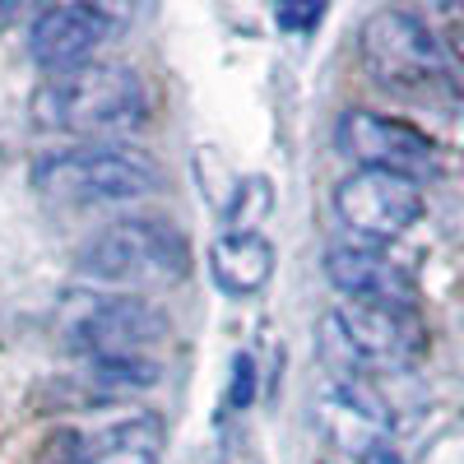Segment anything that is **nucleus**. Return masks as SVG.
Masks as SVG:
<instances>
[{
    "label": "nucleus",
    "instance_id": "obj_13",
    "mask_svg": "<svg viewBox=\"0 0 464 464\" xmlns=\"http://www.w3.org/2000/svg\"><path fill=\"white\" fill-rule=\"evenodd\" d=\"M74 376H80L89 404H98V400L107 404V400H126V395L153 391V385L163 381V367L153 358H126V362H84Z\"/></svg>",
    "mask_w": 464,
    "mask_h": 464
},
{
    "label": "nucleus",
    "instance_id": "obj_12",
    "mask_svg": "<svg viewBox=\"0 0 464 464\" xmlns=\"http://www.w3.org/2000/svg\"><path fill=\"white\" fill-rule=\"evenodd\" d=\"M275 275V246L260 232H223L209 246V279L227 297H256Z\"/></svg>",
    "mask_w": 464,
    "mask_h": 464
},
{
    "label": "nucleus",
    "instance_id": "obj_4",
    "mask_svg": "<svg viewBox=\"0 0 464 464\" xmlns=\"http://www.w3.org/2000/svg\"><path fill=\"white\" fill-rule=\"evenodd\" d=\"M80 269L111 288H168L190 275V237L159 214H130L80 246Z\"/></svg>",
    "mask_w": 464,
    "mask_h": 464
},
{
    "label": "nucleus",
    "instance_id": "obj_10",
    "mask_svg": "<svg viewBox=\"0 0 464 464\" xmlns=\"http://www.w3.org/2000/svg\"><path fill=\"white\" fill-rule=\"evenodd\" d=\"M116 28H121V19L102 5H52L28 28V56L52 74L80 70L111 43Z\"/></svg>",
    "mask_w": 464,
    "mask_h": 464
},
{
    "label": "nucleus",
    "instance_id": "obj_11",
    "mask_svg": "<svg viewBox=\"0 0 464 464\" xmlns=\"http://www.w3.org/2000/svg\"><path fill=\"white\" fill-rule=\"evenodd\" d=\"M325 279L348 297L367 306H395V312H413V279L400 269L385 251L376 246H330L325 251Z\"/></svg>",
    "mask_w": 464,
    "mask_h": 464
},
{
    "label": "nucleus",
    "instance_id": "obj_6",
    "mask_svg": "<svg viewBox=\"0 0 464 464\" xmlns=\"http://www.w3.org/2000/svg\"><path fill=\"white\" fill-rule=\"evenodd\" d=\"M358 47L376 84L395 93H422L446 80V47L441 37L409 10H376L367 14Z\"/></svg>",
    "mask_w": 464,
    "mask_h": 464
},
{
    "label": "nucleus",
    "instance_id": "obj_16",
    "mask_svg": "<svg viewBox=\"0 0 464 464\" xmlns=\"http://www.w3.org/2000/svg\"><path fill=\"white\" fill-rule=\"evenodd\" d=\"M437 37H441V47H450L459 61H464V5H441L437 10Z\"/></svg>",
    "mask_w": 464,
    "mask_h": 464
},
{
    "label": "nucleus",
    "instance_id": "obj_2",
    "mask_svg": "<svg viewBox=\"0 0 464 464\" xmlns=\"http://www.w3.org/2000/svg\"><path fill=\"white\" fill-rule=\"evenodd\" d=\"M33 186L70 209L93 205H130L163 190V168L153 153L130 144H70L52 149L33 163Z\"/></svg>",
    "mask_w": 464,
    "mask_h": 464
},
{
    "label": "nucleus",
    "instance_id": "obj_9",
    "mask_svg": "<svg viewBox=\"0 0 464 464\" xmlns=\"http://www.w3.org/2000/svg\"><path fill=\"white\" fill-rule=\"evenodd\" d=\"M168 446V422L153 409H135L102 428H70L52 441L56 464H159Z\"/></svg>",
    "mask_w": 464,
    "mask_h": 464
},
{
    "label": "nucleus",
    "instance_id": "obj_15",
    "mask_svg": "<svg viewBox=\"0 0 464 464\" xmlns=\"http://www.w3.org/2000/svg\"><path fill=\"white\" fill-rule=\"evenodd\" d=\"M256 400V362L251 353L232 358V385H227V409H251Z\"/></svg>",
    "mask_w": 464,
    "mask_h": 464
},
{
    "label": "nucleus",
    "instance_id": "obj_1",
    "mask_svg": "<svg viewBox=\"0 0 464 464\" xmlns=\"http://www.w3.org/2000/svg\"><path fill=\"white\" fill-rule=\"evenodd\" d=\"M149 116V89L130 65L89 61L33 93V121L56 135H121Z\"/></svg>",
    "mask_w": 464,
    "mask_h": 464
},
{
    "label": "nucleus",
    "instance_id": "obj_14",
    "mask_svg": "<svg viewBox=\"0 0 464 464\" xmlns=\"http://www.w3.org/2000/svg\"><path fill=\"white\" fill-rule=\"evenodd\" d=\"M269 205H275L269 177H246L227 200V232H256V223L269 214Z\"/></svg>",
    "mask_w": 464,
    "mask_h": 464
},
{
    "label": "nucleus",
    "instance_id": "obj_7",
    "mask_svg": "<svg viewBox=\"0 0 464 464\" xmlns=\"http://www.w3.org/2000/svg\"><path fill=\"white\" fill-rule=\"evenodd\" d=\"M334 218L362 237V246L395 242L422 218V190L391 172H353L334 186Z\"/></svg>",
    "mask_w": 464,
    "mask_h": 464
},
{
    "label": "nucleus",
    "instance_id": "obj_17",
    "mask_svg": "<svg viewBox=\"0 0 464 464\" xmlns=\"http://www.w3.org/2000/svg\"><path fill=\"white\" fill-rule=\"evenodd\" d=\"M321 14H325L321 5H306V10H293V5H279V10H275V19H279V28H288V33H293V28H312V24H316Z\"/></svg>",
    "mask_w": 464,
    "mask_h": 464
},
{
    "label": "nucleus",
    "instance_id": "obj_3",
    "mask_svg": "<svg viewBox=\"0 0 464 464\" xmlns=\"http://www.w3.org/2000/svg\"><path fill=\"white\" fill-rule=\"evenodd\" d=\"M56 334L84 362H126L153 358L168 339V316L140 293L70 288L56 302Z\"/></svg>",
    "mask_w": 464,
    "mask_h": 464
},
{
    "label": "nucleus",
    "instance_id": "obj_5",
    "mask_svg": "<svg viewBox=\"0 0 464 464\" xmlns=\"http://www.w3.org/2000/svg\"><path fill=\"white\" fill-rule=\"evenodd\" d=\"M321 353L334 376H367V372H395L409 367L418 353V321L413 312L395 306H367L343 302L321 316Z\"/></svg>",
    "mask_w": 464,
    "mask_h": 464
},
{
    "label": "nucleus",
    "instance_id": "obj_18",
    "mask_svg": "<svg viewBox=\"0 0 464 464\" xmlns=\"http://www.w3.org/2000/svg\"><path fill=\"white\" fill-rule=\"evenodd\" d=\"M358 464H404V459H400V450H395L391 441H376V446H367V450L358 455Z\"/></svg>",
    "mask_w": 464,
    "mask_h": 464
},
{
    "label": "nucleus",
    "instance_id": "obj_8",
    "mask_svg": "<svg viewBox=\"0 0 464 464\" xmlns=\"http://www.w3.org/2000/svg\"><path fill=\"white\" fill-rule=\"evenodd\" d=\"M339 149L358 163V172H391L404 181H422L437 172L432 140L413 130L409 121H395V116L381 111H343Z\"/></svg>",
    "mask_w": 464,
    "mask_h": 464
}]
</instances>
